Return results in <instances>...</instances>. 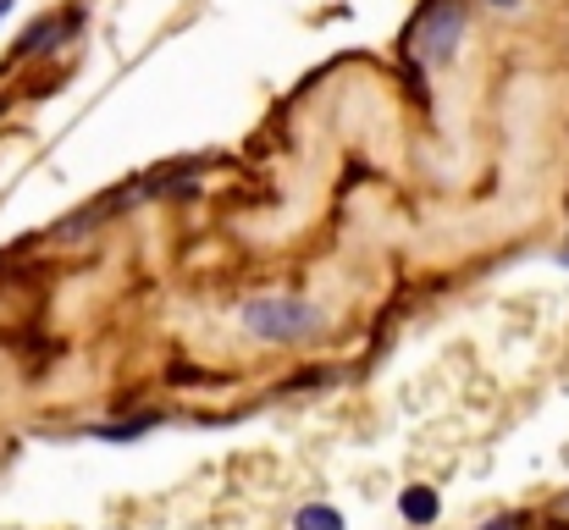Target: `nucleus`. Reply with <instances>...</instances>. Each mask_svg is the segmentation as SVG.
Listing matches in <instances>:
<instances>
[{
	"instance_id": "f257e3e1",
	"label": "nucleus",
	"mask_w": 569,
	"mask_h": 530,
	"mask_svg": "<svg viewBox=\"0 0 569 530\" xmlns=\"http://www.w3.org/2000/svg\"><path fill=\"white\" fill-rule=\"evenodd\" d=\"M238 321L255 342H304L327 326L320 304H310V299H250L238 310Z\"/></svg>"
},
{
	"instance_id": "f03ea898",
	"label": "nucleus",
	"mask_w": 569,
	"mask_h": 530,
	"mask_svg": "<svg viewBox=\"0 0 569 530\" xmlns=\"http://www.w3.org/2000/svg\"><path fill=\"white\" fill-rule=\"evenodd\" d=\"M459 34H464V12H459V7H437V12L415 28V56H421V61H448L453 45H459Z\"/></svg>"
},
{
	"instance_id": "7ed1b4c3",
	"label": "nucleus",
	"mask_w": 569,
	"mask_h": 530,
	"mask_svg": "<svg viewBox=\"0 0 569 530\" xmlns=\"http://www.w3.org/2000/svg\"><path fill=\"white\" fill-rule=\"evenodd\" d=\"M437 508H443V503H437L432 486H403V492H398V514L410 519V525H432Z\"/></svg>"
},
{
	"instance_id": "20e7f679",
	"label": "nucleus",
	"mask_w": 569,
	"mask_h": 530,
	"mask_svg": "<svg viewBox=\"0 0 569 530\" xmlns=\"http://www.w3.org/2000/svg\"><path fill=\"white\" fill-rule=\"evenodd\" d=\"M50 39H61V23H56V17H39V23H34V28H28V34L12 45V61H28V56H39Z\"/></svg>"
},
{
	"instance_id": "39448f33",
	"label": "nucleus",
	"mask_w": 569,
	"mask_h": 530,
	"mask_svg": "<svg viewBox=\"0 0 569 530\" xmlns=\"http://www.w3.org/2000/svg\"><path fill=\"white\" fill-rule=\"evenodd\" d=\"M155 425H160L155 414H138V420H122V425H95L89 436H95V442H133V436H149Z\"/></svg>"
},
{
	"instance_id": "423d86ee",
	"label": "nucleus",
	"mask_w": 569,
	"mask_h": 530,
	"mask_svg": "<svg viewBox=\"0 0 569 530\" xmlns=\"http://www.w3.org/2000/svg\"><path fill=\"white\" fill-rule=\"evenodd\" d=\"M293 530H343V514L332 503H310L293 514Z\"/></svg>"
},
{
	"instance_id": "0eeeda50",
	"label": "nucleus",
	"mask_w": 569,
	"mask_h": 530,
	"mask_svg": "<svg viewBox=\"0 0 569 530\" xmlns=\"http://www.w3.org/2000/svg\"><path fill=\"white\" fill-rule=\"evenodd\" d=\"M525 525H531L525 514H498V519H486L481 530H525Z\"/></svg>"
},
{
	"instance_id": "6e6552de",
	"label": "nucleus",
	"mask_w": 569,
	"mask_h": 530,
	"mask_svg": "<svg viewBox=\"0 0 569 530\" xmlns=\"http://www.w3.org/2000/svg\"><path fill=\"white\" fill-rule=\"evenodd\" d=\"M558 519H569V492H564V497H558Z\"/></svg>"
},
{
	"instance_id": "1a4fd4ad",
	"label": "nucleus",
	"mask_w": 569,
	"mask_h": 530,
	"mask_svg": "<svg viewBox=\"0 0 569 530\" xmlns=\"http://www.w3.org/2000/svg\"><path fill=\"white\" fill-rule=\"evenodd\" d=\"M12 7H17V0H0V17H7V12H12Z\"/></svg>"
},
{
	"instance_id": "9d476101",
	"label": "nucleus",
	"mask_w": 569,
	"mask_h": 530,
	"mask_svg": "<svg viewBox=\"0 0 569 530\" xmlns=\"http://www.w3.org/2000/svg\"><path fill=\"white\" fill-rule=\"evenodd\" d=\"M558 265H569V243H564V249H558Z\"/></svg>"
},
{
	"instance_id": "9b49d317",
	"label": "nucleus",
	"mask_w": 569,
	"mask_h": 530,
	"mask_svg": "<svg viewBox=\"0 0 569 530\" xmlns=\"http://www.w3.org/2000/svg\"><path fill=\"white\" fill-rule=\"evenodd\" d=\"M493 7H514V0H493Z\"/></svg>"
}]
</instances>
